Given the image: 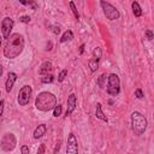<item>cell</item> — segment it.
I'll list each match as a JSON object with an SVG mask.
<instances>
[{
  "instance_id": "1",
  "label": "cell",
  "mask_w": 154,
  "mask_h": 154,
  "mask_svg": "<svg viewBox=\"0 0 154 154\" xmlns=\"http://www.w3.org/2000/svg\"><path fill=\"white\" fill-rule=\"evenodd\" d=\"M24 49V37L19 32H13L4 45V57L7 59H14L22 54Z\"/></svg>"
},
{
  "instance_id": "2",
  "label": "cell",
  "mask_w": 154,
  "mask_h": 154,
  "mask_svg": "<svg viewBox=\"0 0 154 154\" xmlns=\"http://www.w3.org/2000/svg\"><path fill=\"white\" fill-rule=\"evenodd\" d=\"M57 106V97L51 91H41L35 99V107L41 112H48Z\"/></svg>"
},
{
  "instance_id": "3",
  "label": "cell",
  "mask_w": 154,
  "mask_h": 154,
  "mask_svg": "<svg viewBox=\"0 0 154 154\" xmlns=\"http://www.w3.org/2000/svg\"><path fill=\"white\" fill-rule=\"evenodd\" d=\"M147 126H148V122L141 112L135 111L131 113V129L136 136L143 135L144 131L147 130Z\"/></svg>"
},
{
  "instance_id": "4",
  "label": "cell",
  "mask_w": 154,
  "mask_h": 154,
  "mask_svg": "<svg viewBox=\"0 0 154 154\" xmlns=\"http://www.w3.org/2000/svg\"><path fill=\"white\" fill-rule=\"evenodd\" d=\"M106 91L111 96H117L120 93V79L117 73H109L106 85Z\"/></svg>"
},
{
  "instance_id": "5",
  "label": "cell",
  "mask_w": 154,
  "mask_h": 154,
  "mask_svg": "<svg viewBox=\"0 0 154 154\" xmlns=\"http://www.w3.org/2000/svg\"><path fill=\"white\" fill-rule=\"evenodd\" d=\"M100 6H101V10H102L105 17L108 20H117L120 18L119 10L116 6H113L112 4H109L108 1H100Z\"/></svg>"
},
{
  "instance_id": "6",
  "label": "cell",
  "mask_w": 154,
  "mask_h": 154,
  "mask_svg": "<svg viewBox=\"0 0 154 154\" xmlns=\"http://www.w3.org/2000/svg\"><path fill=\"white\" fill-rule=\"evenodd\" d=\"M31 95H32V88L28 84L23 85L19 91H18V95H17V102L19 106H26L29 102H30V99H31Z\"/></svg>"
},
{
  "instance_id": "7",
  "label": "cell",
  "mask_w": 154,
  "mask_h": 154,
  "mask_svg": "<svg viewBox=\"0 0 154 154\" xmlns=\"http://www.w3.org/2000/svg\"><path fill=\"white\" fill-rule=\"evenodd\" d=\"M17 146V138L12 132H6L1 137V149L4 152H11Z\"/></svg>"
},
{
  "instance_id": "8",
  "label": "cell",
  "mask_w": 154,
  "mask_h": 154,
  "mask_svg": "<svg viewBox=\"0 0 154 154\" xmlns=\"http://www.w3.org/2000/svg\"><path fill=\"white\" fill-rule=\"evenodd\" d=\"M66 154H78V141L73 132H70L66 138Z\"/></svg>"
},
{
  "instance_id": "9",
  "label": "cell",
  "mask_w": 154,
  "mask_h": 154,
  "mask_svg": "<svg viewBox=\"0 0 154 154\" xmlns=\"http://www.w3.org/2000/svg\"><path fill=\"white\" fill-rule=\"evenodd\" d=\"M13 25H14V20L11 17H5L1 20V34H2V38L7 40L12 35L11 31L13 29Z\"/></svg>"
},
{
  "instance_id": "10",
  "label": "cell",
  "mask_w": 154,
  "mask_h": 154,
  "mask_svg": "<svg viewBox=\"0 0 154 154\" xmlns=\"http://www.w3.org/2000/svg\"><path fill=\"white\" fill-rule=\"evenodd\" d=\"M76 107H77V96H76V94L72 93V94H70V95L67 96V100H66V112H65V117L71 116V114L75 112Z\"/></svg>"
},
{
  "instance_id": "11",
  "label": "cell",
  "mask_w": 154,
  "mask_h": 154,
  "mask_svg": "<svg viewBox=\"0 0 154 154\" xmlns=\"http://www.w3.org/2000/svg\"><path fill=\"white\" fill-rule=\"evenodd\" d=\"M17 78H18V76H17L16 72L10 71V72L7 73V78H6V82H5V89H6L7 93H10V91L12 90V88H13V85H14Z\"/></svg>"
},
{
  "instance_id": "12",
  "label": "cell",
  "mask_w": 154,
  "mask_h": 154,
  "mask_svg": "<svg viewBox=\"0 0 154 154\" xmlns=\"http://www.w3.org/2000/svg\"><path fill=\"white\" fill-rule=\"evenodd\" d=\"M52 70H53L52 63H51V61H48V60H46V61H43V63L40 65V67H38V75H40V76L49 75Z\"/></svg>"
},
{
  "instance_id": "13",
  "label": "cell",
  "mask_w": 154,
  "mask_h": 154,
  "mask_svg": "<svg viewBox=\"0 0 154 154\" xmlns=\"http://www.w3.org/2000/svg\"><path fill=\"white\" fill-rule=\"evenodd\" d=\"M46 131H47V126H46V124H40V125H37V126L35 128L32 136H34L35 140H38V138H41V137L46 134Z\"/></svg>"
},
{
  "instance_id": "14",
  "label": "cell",
  "mask_w": 154,
  "mask_h": 154,
  "mask_svg": "<svg viewBox=\"0 0 154 154\" xmlns=\"http://www.w3.org/2000/svg\"><path fill=\"white\" fill-rule=\"evenodd\" d=\"M95 117L97 118V119H100V120H102V122H108V118L106 117V114L103 113V111H102V105L100 103V102H97L96 103V107H95Z\"/></svg>"
},
{
  "instance_id": "15",
  "label": "cell",
  "mask_w": 154,
  "mask_h": 154,
  "mask_svg": "<svg viewBox=\"0 0 154 154\" xmlns=\"http://www.w3.org/2000/svg\"><path fill=\"white\" fill-rule=\"evenodd\" d=\"M131 10H132V13L135 17H141L142 16V7L140 6V4L137 1H132L131 2Z\"/></svg>"
},
{
  "instance_id": "16",
  "label": "cell",
  "mask_w": 154,
  "mask_h": 154,
  "mask_svg": "<svg viewBox=\"0 0 154 154\" xmlns=\"http://www.w3.org/2000/svg\"><path fill=\"white\" fill-rule=\"evenodd\" d=\"M107 79H108V75L101 73V75L97 77V79H96V84L102 89V88H105V87L107 85Z\"/></svg>"
},
{
  "instance_id": "17",
  "label": "cell",
  "mask_w": 154,
  "mask_h": 154,
  "mask_svg": "<svg viewBox=\"0 0 154 154\" xmlns=\"http://www.w3.org/2000/svg\"><path fill=\"white\" fill-rule=\"evenodd\" d=\"M72 38H73V32H72L71 29H67V30L61 35V37H60V43H65V42H67V41H71Z\"/></svg>"
},
{
  "instance_id": "18",
  "label": "cell",
  "mask_w": 154,
  "mask_h": 154,
  "mask_svg": "<svg viewBox=\"0 0 154 154\" xmlns=\"http://www.w3.org/2000/svg\"><path fill=\"white\" fill-rule=\"evenodd\" d=\"M88 66H89V69H90V71L91 72H95V71H97V69H99V60H96V59H90L89 61H88Z\"/></svg>"
},
{
  "instance_id": "19",
  "label": "cell",
  "mask_w": 154,
  "mask_h": 154,
  "mask_svg": "<svg viewBox=\"0 0 154 154\" xmlns=\"http://www.w3.org/2000/svg\"><path fill=\"white\" fill-rule=\"evenodd\" d=\"M101 57H102V49L100 47H95L93 49V58L96 59V60H100Z\"/></svg>"
},
{
  "instance_id": "20",
  "label": "cell",
  "mask_w": 154,
  "mask_h": 154,
  "mask_svg": "<svg viewBox=\"0 0 154 154\" xmlns=\"http://www.w3.org/2000/svg\"><path fill=\"white\" fill-rule=\"evenodd\" d=\"M69 5H70V8H71V11H72V13H73L75 18L78 20V19H79V13H78V11H77V7H76L75 2H73V1H70V2H69Z\"/></svg>"
},
{
  "instance_id": "21",
  "label": "cell",
  "mask_w": 154,
  "mask_h": 154,
  "mask_svg": "<svg viewBox=\"0 0 154 154\" xmlns=\"http://www.w3.org/2000/svg\"><path fill=\"white\" fill-rule=\"evenodd\" d=\"M54 81V76L52 75V73H49V75H46V76H42L41 77V82L42 83H45V84H47V83H52Z\"/></svg>"
},
{
  "instance_id": "22",
  "label": "cell",
  "mask_w": 154,
  "mask_h": 154,
  "mask_svg": "<svg viewBox=\"0 0 154 154\" xmlns=\"http://www.w3.org/2000/svg\"><path fill=\"white\" fill-rule=\"evenodd\" d=\"M19 2H20L22 5H24V6L31 7L32 10H37V4H36L35 1H23V0H19Z\"/></svg>"
},
{
  "instance_id": "23",
  "label": "cell",
  "mask_w": 154,
  "mask_h": 154,
  "mask_svg": "<svg viewBox=\"0 0 154 154\" xmlns=\"http://www.w3.org/2000/svg\"><path fill=\"white\" fill-rule=\"evenodd\" d=\"M63 112V106L61 105H57L55 108L53 109V117H59Z\"/></svg>"
},
{
  "instance_id": "24",
  "label": "cell",
  "mask_w": 154,
  "mask_h": 154,
  "mask_svg": "<svg viewBox=\"0 0 154 154\" xmlns=\"http://www.w3.org/2000/svg\"><path fill=\"white\" fill-rule=\"evenodd\" d=\"M66 76H67V70H66V69L61 70V71L59 72V75H58V82H63Z\"/></svg>"
},
{
  "instance_id": "25",
  "label": "cell",
  "mask_w": 154,
  "mask_h": 154,
  "mask_svg": "<svg viewBox=\"0 0 154 154\" xmlns=\"http://www.w3.org/2000/svg\"><path fill=\"white\" fill-rule=\"evenodd\" d=\"M144 36H146L147 40H149V41H152V40L154 38V34H153V31L149 30V29H147V30L144 31Z\"/></svg>"
},
{
  "instance_id": "26",
  "label": "cell",
  "mask_w": 154,
  "mask_h": 154,
  "mask_svg": "<svg viewBox=\"0 0 154 154\" xmlns=\"http://www.w3.org/2000/svg\"><path fill=\"white\" fill-rule=\"evenodd\" d=\"M135 96H136L137 99H140V100L144 97V94H143V91H142L141 88H137V89L135 90Z\"/></svg>"
},
{
  "instance_id": "27",
  "label": "cell",
  "mask_w": 154,
  "mask_h": 154,
  "mask_svg": "<svg viewBox=\"0 0 154 154\" xmlns=\"http://www.w3.org/2000/svg\"><path fill=\"white\" fill-rule=\"evenodd\" d=\"M49 28H51V31L54 32L55 35L60 34V28L59 26H57V25H49Z\"/></svg>"
},
{
  "instance_id": "28",
  "label": "cell",
  "mask_w": 154,
  "mask_h": 154,
  "mask_svg": "<svg viewBox=\"0 0 154 154\" xmlns=\"http://www.w3.org/2000/svg\"><path fill=\"white\" fill-rule=\"evenodd\" d=\"M30 20H31V18L29 16H20L19 17V22H22V23H29Z\"/></svg>"
},
{
  "instance_id": "29",
  "label": "cell",
  "mask_w": 154,
  "mask_h": 154,
  "mask_svg": "<svg viewBox=\"0 0 154 154\" xmlns=\"http://www.w3.org/2000/svg\"><path fill=\"white\" fill-rule=\"evenodd\" d=\"M45 150H46V146L43 143H41L37 148V154H45Z\"/></svg>"
},
{
  "instance_id": "30",
  "label": "cell",
  "mask_w": 154,
  "mask_h": 154,
  "mask_svg": "<svg viewBox=\"0 0 154 154\" xmlns=\"http://www.w3.org/2000/svg\"><path fill=\"white\" fill-rule=\"evenodd\" d=\"M20 152H22V154H30V149H29V147L25 146V144L20 147Z\"/></svg>"
},
{
  "instance_id": "31",
  "label": "cell",
  "mask_w": 154,
  "mask_h": 154,
  "mask_svg": "<svg viewBox=\"0 0 154 154\" xmlns=\"http://www.w3.org/2000/svg\"><path fill=\"white\" fill-rule=\"evenodd\" d=\"M0 105H1V111H0V114L2 116V114H4V108H5V100H4V99L0 101Z\"/></svg>"
},
{
  "instance_id": "32",
  "label": "cell",
  "mask_w": 154,
  "mask_h": 154,
  "mask_svg": "<svg viewBox=\"0 0 154 154\" xmlns=\"http://www.w3.org/2000/svg\"><path fill=\"white\" fill-rule=\"evenodd\" d=\"M60 144H61V143H60V141H58V142H57V144H55L54 152H53L54 154H57V152H59V149H60Z\"/></svg>"
},
{
  "instance_id": "33",
  "label": "cell",
  "mask_w": 154,
  "mask_h": 154,
  "mask_svg": "<svg viewBox=\"0 0 154 154\" xmlns=\"http://www.w3.org/2000/svg\"><path fill=\"white\" fill-rule=\"evenodd\" d=\"M83 52H84V45L82 43V45L79 46V51H78V53H79V54H83Z\"/></svg>"
},
{
  "instance_id": "34",
  "label": "cell",
  "mask_w": 154,
  "mask_h": 154,
  "mask_svg": "<svg viewBox=\"0 0 154 154\" xmlns=\"http://www.w3.org/2000/svg\"><path fill=\"white\" fill-rule=\"evenodd\" d=\"M108 103L109 105H113V100H108Z\"/></svg>"
}]
</instances>
